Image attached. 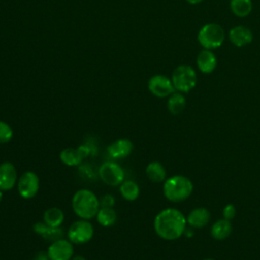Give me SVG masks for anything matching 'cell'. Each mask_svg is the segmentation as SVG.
<instances>
[{"mask_svg": "<svg viewBox=\"0 0 260 260\" xmlns=\"http://www.w3.org/2000/svg\"><path fill=\"white\" fill-rule=\"evenodd\" d=\"M187 225V219L184 213L173 207L160 210L153 220L155 234L166 241H175L181 238Z\"/></svg>", "mask_w": 260, "mask_h": 260, "instance_id": "obj_1", "label": "cell"}, {"mask_svg": "<svg viewBox=\"0 0 260 260\" xmlns=\"http://www.w3.org/2000/svg\"><path fill=\"white\" fill-rule=\"evenodd\" d=\"M73 212L81 219L90 220L95 217L101 204L98 196L89 189L77 190L71 199Z\"/></svg>", "mask_w": 260, "mask_h": 260, "instance_id": "obj_2", "label": "cell"}, {"mask_svg": "<svg viewBox=\"0 0 260 260\" xmlns=\"http://www.w3.org/2000/svg\"><path fill=\"white\" fill-rule=\"evenodd\" d=\"M194 186L192 181L183 175H174L167 178L162 185V193L167 200L173 203H180L187 200Z\"/></svg>", "mask_w": 260, "mask_h": 260, "instance_id": "obj_3", "label": "cell"}, {"mask_svg": "<svg viewBox=\"0 0 260 260\" xmlns=\"http://www.w3.org/2000/svg\"><path fill=\"white\" fill-rule=\"evenodd\" d=\"M197 40L203 49L212 51L219 48L223 44L225 40V32L219 24L209 22L204 24L199 29Z\"/></svg>", "mask_w": 260, "mask_h": 260, "instance_id": "obj_4", "label": "cell"}, {"mask_svg": "<svg viewBox=\"0 0 260 260\" xmlns=\"http://www.w3.org/2000/svg\"><path fill=\"white\" fill-rule=\"evenodd\" d=\"M171 80L176 91L187 93L196 86L197 73L192 66L182 64L174 69Z\"/></svg>", "mask_w": 260, "mask_h": 260, "instance_id": "obj_5", "label": "cell"}, {"mask_svg": "<svg viewBox=\"0 0 260 260\" xmlns=\"http://www.w3.org/2000/svg\"><path fill=\"white\" fill-rule=\"evenodd\" d=\"M94 234L92 223L87 219H79L71 223L68 229L67 237L72 244L83 245L88 243Z\"/></svg>", "mask_w": 260, "mask_h": 260, "instance_id": "obj_6", "label": "cell"}, {"mask_svg": "<svg viewBox=\"0 0 260 260\" xmlns=\"http://www.w3.org/2000/svg\"><path fill=\"white\" fill-rule=\"evenodd\" d=\"M99 177L106 185L117 187L125 180V172L119 164L109 160L100 166Z\"/></svg>", "mask_w": 260, "mask_h": 260, "instance_id": "obj_7", "label": "cell"}, {"mask_svg": "<svg viewBox=\"0 0 260 260\" xmlns=\"http://www.w3.org/2000/svg\"><path fill=\"white\" fill-rule=\"evenodd\" d=\"M17 191L23 199L34 198L40 188L39 176L32 171H26L17 180Z\"/></svg>", "mask_w": 260, "mask_h": 260, "instance_id": "obj_8", "label": "cell"}, {"mask_svg": "<svg viewBox=\"0 0 260 260\" xmlns=\"http://www.w3.org/2000/svg\"><path fill=\"white\" fill-rule=\"evenodd\" d=\"M147 87L148 90L156 98H169L176 91L171 78L161 74L151 76L147 82Z\"/></svg>", "mask_w": 260, "mask_h": 260, "instance_id": "obj_9", "label": "cell"}, {"mask_svg": "<svg viewBox=\"0 0 260 260\" xmlns=\"http://www.w3.org/2000/svg\"><path fill=\"white\" fill-rule=\"evenodd\" d=\"M50 260H71L74 254L73 244L64 238L51 242L47 249Z\"/></svg>", "mask_w": 260, "mask_h": 260, "instance_id": "obj_10", "label": "cell"}, {"mask_svg": "<svg viewBox=\"0 0 260 260\" xmlns=\"http://www.w3.org/2000/svg\"><path fill=\"white\" fill-rule=\"evenodd\" d=\"M90 153V148L82 144L78 146L77 148H72V147H67L61 150L59 157L60 160L68 167H77L81 164L84 157L88 156Z\"/></svg>", "mask_w": 260, "mask_h": 260, "instance_id": "obj_11", "label": "cell"}, {"mask_svg": "<svg viewBox=\"0 0 260 260\" xmlns=\"http://www.w3.org/2000/svg\"><path fill=\"white\" fill-rule=\"evenodd\" d=\"M17 172L14 165L10 161L0 164V190L9 191L17 184Z\"/></svg>", "mask_w": 260, "mask_h": 260, "instance_id": "obj_12", "label": "cell"}, {"mask_svg": "<svg viewBox=\"0 0 260 260\" xmlns=\"http://www.w3.org/2000/svg\"><path fill=\"white\" fill-rule=\"evenodd\" d=\"M229 40L236 47H245L252 43L253 32L245 25H236L230 29Z\"/></svg>", "mask_w": 260, "mask_h": 260, "instance_id": "obj_13", "label": "cell"}, {"mask_svg": "<svg viewBox=\"0 0 260 260\" xmlns=\"http://www.w3.org/2000/svg\"><path fill=\"white\" fill-rule=\"evenodd\" d=\"M133 142L128 138H119L113 141L108 147L107 151L113 158H124L131 154L133 151Z\"/></svg>", "mask_w": 260, "mask_h": 260, "instance_id": "obj_14", "label": "cell"}, {"mask_svg": "<svg viewBox=\"0 0 260 260\" xmlns=\"http://www.w3.org/2000/svg\"><path fill=\"white\" fill-rule=\"evenodd\" d=\"M196 66L201 73L210 74L217 66V58L211 50L203 49L196 57Z\"/></svg>", "mask_w": 260, "mask_h": 260, "instance_id": "obj_15", "label": "cell"}, {"mask_svg": "<svg viewBox=\"0 0 260 260\" xmlns=\"http://www.w3.org/2000/svg\"><path fill=\"white\" fill-rule=\"evenodd\" d=\"M210 212L207 208L205 207H196L192 209L186 219H187V224L193 229H201L203 226H206L208 222L210 221Z\"/></svg>", "mask_w": 260, "mask_h": 260, "instance_id": "obj_16", "label": "cell"}, {"mask_svg": "<svg viewBox=\"0 0 260 260\" xmlns=\"http://www.w3.org/2000/svg\"><path fill=\"white\" fill-rule=\"evenodd\" d=\"M32 230L37 235L41 236L42 238H44L45 240L50 241V242L61 239V238H63V235H64L63 230L61 228L49 226L44 221L36 222L32 225Z\"/></svg>", "mask_w": 260, "mask_h": 260, "instance_id": "obj_17", "label": "cell"}, {"mask_svg": "<svg viewBox=\"0 0 260 260\" xmlns=\"http://www.w3.org/2000/svg\"><path fill=\"white\" fill-rule=\"evenodd\" d=\"M233 232V225L231 220L224 219H217L214 221L210 228V235L216 241H223L231 236Z\"/></svg>", "mask_w": 260, "mask_h": 260, "instance_id": "obj_18", "label": "cell"}, {"mask_svg": "<svg viewBox=\"0 0 260 260\" xmlns=\"http://www.w3.org/2000/svg\"><path fill=\"white\" fill-rule=\"evenodd\" d=\"M145 174L149 181L153 183H164L167 179V171L159 161H150L145 168Z\"/></svg>", "mask_w": 260, "mask_h": 260, "instance_id": "obj_19", "label": "cell"}, {"mask_svg": "<svg viewBox=\"0 0 260 260\" xmlns=\"http://www.w3.org/2000/svg\"><path fill=\"white\" fill-rule=\"evenodd\" d=\"M187 105V101L186 98L184 95V93L179 92V91H175L173 92L167 102V108L169 110V112L173 115H179L181 114Z\"/></svg>", "mask_w": 260, "mask_h": 260, "instance_id": "obj_20", "label": "cell"}, {"mask_svg": "<svg viewBox=\"0 0 260 260\" xmlns=\"http://www.w3.org/2000/svg\"><path fill=\"white\" fill-rule=\"evenodd\" d=\"M64 212L59 207H49L45 210L43 221L52 228H60L64 221Z\"/></svg>", "mask_w": 260, "mask_h": 260, "instance_id": "obj_21", "label": "cell"}, {"mask_svg": "<svg viewBox=\"0 0 260 260\" xmlns=\"http://www.w3.org/2000/svg\"><path fill=\"white\" fill-rule=\"evenodd\" d=\"M119 191L126 201H135L140 194L139 186L132 180H124L119 186Z\"/></svg>", "mask_w": 260, "mask_h": 260, "instance_id": "obj_22", "label": "cell"}, {"mask_svg": "<svg viewBox=\"0 0 260 260\" xmlns=\"http://www.w3.org/2000/svg\"><path fill=\"white\" fill-rule=\"evenodd\" d=\"M117 212L113 207H100L95 218L96 221L105 228L112 226L117 221Z\"/></svg>", "mask_w": 260, "mask_h": 260, "instance_id": "obj_23", "label": "cell"}, {"mask_svg": "<svg viewBox=\"0 0 260 260\" xmlns=\"http://www.w3.org/2000/svg\"><path fill=\"white\" fill-rule=\"evenodd\" d=\"M232 12L238 17H247L253 9L252 0H230Z\"/></svg>", "mask_w": 260, "mask_h": 260, "instance_id": "obj_24", "label": "cell"}, {"mask_svg": "<svg viewBox=\"0 0 260 260\" xmlns=\"http://www.w3.org/2000/svg\"><path fill=\"white\" fill-rule=\"evenodd\" d=\"M13 137V130L9 124L0 121V144L8 143Z\"/></svg>", "mask_w": 260, "mask_h": 260, "instance_id": "obj_25", "label": "cell"}, {"mask_svg": "<svg viewBox=\"0 0 260 260\" xmlns=\"http://www.w3.org/2000/svg\"><path fill=\"white\" fill-rule=\"evenodd\" d=\"M236 213H237L236 207L232 203H228L222 209V217L228 220H232L236 216Z\"/></svg>", "mask_w": 260, "mask_h": 260, "instance_id": "obj_26", "label": "cell"}, {"mask_svg": "<svg viewBox=\"0 0 260 260\" xmlns=\"http://www.w3.org/2000/svg\"><path fill=\"white\" fill-rule=\"evenodd\" d=\"M101 207H113L115 205V197L111 194H106L100 199Z\"/></svg>", "mask_w": 260, "mask_h": 260, "instance_id": "obj_27", "label": "cell"}, {"mask_svg": "<svg viewBox=\"0 0 260 260\" xmlns=\"http://www.w3.org/2000/svg\"><path fill=\"white\" fill-rule=\"evenodd\" d=\"M31 260H50V258H49L47 252L40 251V252H38V253L34 256V258H32Z\"/></svg>", "mask_w": 260, "mask_h": 260, "instance_id": "obj_28", "label": "cell"}, {"mask_svg": "<svg viewBox=\"0 0 260 260\" xmlns=\"http://www.w3.org/2000/svg\"><path fill=\"white\" fill-rule=\"evenodd\" d=\"M189 4H192V5H196V4H199L201 3L203 0H186Z\"/></svg>", "mask_w": 260, "mask_h": 260, "instance_id": "obj_29", "label": "cell"}, {"mask_svg": "<svg viewBox=\"0 0 260 260\" xmlns=\"http://www.w3.org/2000/svg\"><path fill=\"white\" fill-rule=\"evenodd\" d=\"M71 260H86V259L81 255H76V256H73Z\"/></svg>", "mask_w": 260, "mask_h": 260, "instance_id": "obj_30", "label": "cell"}, {"mask_svg": "<svg viewBox=\"0 0 260 260\" xmlns=\"http://www.w3.org/2000/svg\"><path fill=\"white\" fill-rule=\"evenodd\" d=\"M2 198H3V191L0 190V203H1V201H2Z\"/></svg>", "mask_w": 260, "mask_h": 260, "instance_id": "obj_31", "label": "cell"}, {"mask_svg": "<svg viewBox=\"0 0 260 260\" xmlns=\"http://www.w3.org/2000/svg\"><path fill=\"white\" fill-rule=\"evenodd\" d=\"M203 260H214V259H212V258H205V259H203Z\"/></svg>", "mask_w": 260, "mask_h": 260, "instance_id": "obj_32", "label": "cell"}]
</instances>
